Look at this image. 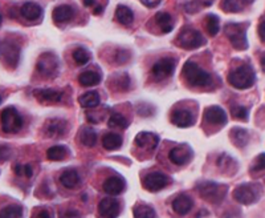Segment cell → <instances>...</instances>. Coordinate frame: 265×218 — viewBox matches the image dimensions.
<instances>
[{"mask_svg":"<svg viewBox=\"0 0 265 218\" xmlns=\"http://www.w3.org/2000/svg\"><path fill=\"white\" fill-rule=\"evenodd\" d=\"M183 76L192 87H208L212 84V76L194 61H187L185 64Z\"/></svg>","mask_w":265,"mask_h":218,"instance_id":"6da1fadb","label":"cell"},{"mask_svg":"<svg viewBox=\"0 0 265 218\" xmlns=\"http://www.w3.org/2000/svg\"><path fill=\"white\" fill-rule=\"evenodd\" d=\"M256 75L249 65H241L230 74L228 81L236 89H248L255 84Z\"/></svg>","mask_w":265,"mask_h":218,"instance_id":"7a4b0ae2","label":"cell"},{"mask_svg":"<svg viewBox=\"0 0 265 218\" xmlns=\"http://www.w3.org/2000/svg\"><path fill=\"white\" fill-rule=\"evenodd\" d=\"M36 68H37L38 74L41 75L42 78H47V79L56 78L60 70L59 57L52 52L42 53L41 56L38 57Z\"/></svg>","mask_w":265,"mask_h":218,"instance_id":"3957f363","label":"cell"},{"mask_svg":"<svg viewBox=\"0 0 265 218\" xmlns=\"http://www.w3.org/2000/svg\"><path fill=\"white\" fill-rule=\"evenodd\" d=\"M176 44L185 50H196L206 44V39L198 29L183 28L176 38Z\"/></svg>","mask_w":265,"mask_h":218,"instance_id":"277c9868","label":"cell"},{"mask_svg":"<svg viewBox=\"0 0 265 218\" xmlns=\"http://www.w3.org/2000/svg\"><path fill=\"white\" fill-rule=\"evenodd\" d=\"M2 129L6 133H18L23 127V117L14 106H7L0 116Z\"/></svg>","mask_w":265,"mask_h":218,"instance_id":"5b68a950","label":"cell"},{"mask_svg":"<svg viewBox=\"0 0 265 218\" xmlns=\"http://www.w3.org/2000/svg\"><path fill=\"white\" fill-rule=\"evenodd\" d=\"M20 46L11 40L0 42V59L7 67L16 68L20 60Z\"/></svg>","mask_w":265,"mask_h":218,"instance_id":"8992f818","label":"cell"},{"mask_svg":"<svg viewBox=\"0 0 265 218\" xmlns=\"http://www.w3.org/2000/svg\"><path fill=\"white\" fill-rule=\"evenodd\" d=\"M226 35L230 39L231 44L236 48V50H247L248 40H247V31L245 27L236 23H230L226 25Z\"/></svg>","mask_w":265,"mask_h":218,"instance_id":"52a82bcc","label":"cell"},{"mask_svg":"<svg viewBox=\"0 0 265 218\" xmlns=\"http://www.w3.org/2000/svg\"><path fill=\"white\" fill-rule=\"evenodd\" d=\"M198 190L204 200L209 201V202H220L224 198L227 187L216 183H211V181H206V183L198 184Z\"/></svg>","mask_w":265,"mask_h":218,"instance_id":"ba28073f","label":"cell"},{"mask_svg":"<svg viewBox=\"0 0 265 218\" xmlns=\"http://www.w3.org/2000/svg\"><path fill=\"white\" fill-rule=\"evenodd\" d=\"M260 196V188L256 184H243L234 192L235 200L243 205H251L256 202Z\"/></svg>","mask_w":265,"mask_h":218,"instance_id":"9c48e42d","label":"cell"},{"mask_svg":"<svg viewBox=\"0 0 265 218\" xmlns=\"http://www.w3.org/2000/svg\"><path fill=\"white\" fill-rule=\"evenodd\" d=\"M176 63L172 57H164V59L158 60L151 68V75H153L154 80L162 81L164 79H168L174 74Z\"/></svg>","mask_w":265,"mask_h":218,"instance_id":"30bf717a","label":"cell"},{"mask_svg":"<svg viewBox=\"0 0 265 218\" xmlns=\"http://www.w3.org/2000/svg\"><path fill=\"white\" fill-rule=\"evenodd\" d=\"M171 183V178L166 176L164 173L161 172H154L147 174L142 181L143 188L149 192H158V190L163 189Z\"/></svg>","mask_w":265,"mask_h":218,"instance_id":"8fae6325","label":"cell"},{"mask_svg":"<svg viewBox=\"0 0 265 218\" xmlns=\"http://www.w3.org/2000/svg\"><path fill=\"white\" fill-rule=\"evenodd\" d=\"M192 157H194V152H192V149L190 148L189 145L186 144L175 147V148L171 149L170 153H168V159H170V161L178 166L189 164V162L191 161Z\"/></svg>","mask_w":265,"mask_h":218,"instance_id":"7c38bea8","label":"cell"},{"mask_svg":"<svg viewBox=\"0 0 265 218\" xmlns=\"http://www.w3.org/2000/svg\"><path fill=\"white\" fill-rule=\"evenodd\" d=\"M98 211L104 218H117L121 211V205L115 198H104L98 205Z\"/></svg>","mask_w":265,"mask_h":218,"instance_id":"4fadbf2b","label":"cell"},{"mask_svg":"<svg viewBox=\"0 0 265 218\" xmlns=\"http://www.w3.org/2000/svg\"><path fill=\"white\" fill-rule=\"evenodd\" d=\"M204 120L207 123L212 124V125H226L228 121L226 111L217 105L208 106L204 111Z\"/></svg>","mask_w":265,"mask_h":218,"instance_id":"5bb4252c","label":"cell"},{"mask_svg":"<svg viewBox=\"0 0 265 218\" xmlns=\"http://www.w3.org/2000/svg\"><path fill=\"white\" fill-rule=\"evenodd\" d=\"M68 124L63 119H51L44 125V133L51 138H56L63 136L66 132Z\"/></svg>","mask_w":265,"mask_h":218,"instance_id":"9a60e30c","label":"cell"},{"mask_svg":"<svg viewBox=\"0 0 265 218\" xmlns=\"http://www.w3.org/2000/svg\"><path fill=\"white\" fill-rule=\"evenodd\" d=\"M158 142H159L158 134L151 133V132H141L136 136V145L138 148L154 151L157 148Z\"/></svg>","mask_w":265,"mask_h":218,"instance_id":"2e32d148","label":"cell"},{"mask_svg":"<svg viewBox=\"0 0 265 218\" xmlns=\"http://www.w3.org/2000/svg\"><path fill=\"white\" fill-rule=\"evenodd\" d=\"M171 123L179 128H189L194 125L195 123V117L190 111L186 109H178L171 115Z\"/></svg>","mask_w":265,"mask_h":218,"instance_id":"e0dca14e","label":"cell"},{"mask_svg":"<svg viewBox=\"0 0 265 218\" xmlns=\"http://www.w3.org/2000/svg\"><path fill=\"white\" fill-rule=\"evenodd\" d=\"M33 95L40 102H59L63 100L64 93L61 91H55L51 88H38L33 91Z\"/></svg>","mask_w":265,"mask_h":218,"instance_id":"ac0fdd59","label":"cell"},{"mask_svg":"<svg viewBox=\"0 0 265 218\" xmlns=\"http://www.w3.org/2000/svg\"><path fill=\"white\" fill-rule=\"evenodd\" d=\"M194 206L191 198L187 194H179L178 197H175L172 201V209L175 213H178L179 215H186Z\"/></svg>","mask_w":265,"mask_h":218,"instance_id":"d6986e66","label":"cell"},{"mask_svg":"<svg viewBox=\"0 0 265 218\" xmlns=\"http://www.w3.org/2000/svg\"><path fill=\"white\" fill-rule=\"evenodd\" d=\"M20 14L21 16L24 19H27V20H38V19L41 18L42 10L37 3L27 2V3H24L21 6Z\"/></svg>","mask_w":265,"mask_h":218,"instance_id":"ffe728a7","label":"cell"},{"mask_svg":"<svg viewBox=\"0 0 265 218\" xmlns=\"http://www.w3.org/2000/svg\"><path fill=\"white\" fill-rule=\"evenodd\" d=\"M123 189H125V181L121 177H109L104 183V190L112 196L121 194Z\"/></svg>","mask_w":265,"mask_h":218,"instance_id":"44dd1931","label":"cell"},{"mask_svg":"<svg viewBox=\"0 0 265 218\" xmlns=\"http://www.w3.org/2000/svg\"><path fill=\"white\" fill-rule=\"evenodd\" d=\"M53 20L56 21L57 24L61 23H68L69 20H72L74 16V10L70 6H60L53 10Z\"/></svg>","mask_w":265,"mask_h":218,"instance_id":"7402d4cb","label":"cell"},{"mask_svg":"<svg viewBox=\"0 0 265 218\" xmlns=\"http://www.w3.org/2000/svg\"><path fill=\"white\" fill-rule=\"evenodd\" d=\"M60 183L63 184L65 188H68V189H72V188H76L80 184V176L73 169H68V170L61 173Z\"/></svg>","mask_w":265,"mask_h":218,"instance_id":"603a6c76","label":"cell"},{"mask_svg":"<svg viewBox=\"0 0 265 218\" xmlns=\"http://www.w3.org/2000/svg\"><path fill=\"white\" fill-rule=\"evenodd\" d=\"M155 21H157L158 27L164 33H168L174 28V20H172V16L168 12H158L155 15Z\"/></svg>","mask_w":265,"mask_h":218,"instance_id":"cb8c5ba5","label":"cell"},{"mask_svg":"<svg viewBox=\"0 0 265 218\" xmlns=\"http://www.w3.org/2000/svg\"><path fill=\"white\" fill-rule=\"evenodd\" d=\"M102 147L106 151H117L122 147V137L117 133H106L102 138Z\"/></svg>","mask_w":265,"mask_h":218,"instance_id":"d4e9b609","label":"cell"},{"mask_svg":"<svg viewBox=\"0 0 265 218\" xmlns=\"http://www.w3.org/2000/svg\"><path fill=\"white\" fill-rule=\"evenodd\" d=\"M115 20L122 25H129L134 21V14L129 7L126 6H118L115 11Z\"/></svg>","mask_w":265,"mask_h":218,"instance_id":"484cf974","label":"cell"},{"mask_svg":"<svg viewBox=\"0 0 265 218\" xmlns=\"http://www.w3.org/2000/svg\"><path fill=\"white\" fill-rule=\"evenodd\" d=\"M80 84H82L84 87H95V85L100 84L101 81V75L97 74L96 70H85L80 75Z\"/></svg>","mask_w":265,"mask_h":218,"instance_id":"4316f807","label":"cell"},{"mask_svg":"<svg viewBox=\"0 0 265 218\" xmlns=\"http://www.w3.org/2000/svg\"><path fill=\"white\" fill-rule=\"evenodd\" d=\"M231 138H232V141H234V144L236 147L243 148V147H245L248 144V141H249V134L243 128H235L231 132Z\"/></svg>","mask_w":265,"mask_h":218,"instance_id":"83f0119b","label":"cell"},{"mask_svg":"<svg viewBox=\"0 0 265 218\" xmlns=\"http://www.w3.org/2000/svg\"><path fill=\"white\" fill-rule=\"evenodd\" d=\"M78 101L84 108H96L100 105V95L96 91L86 92L82 96H80Z\"/></svg>","mask_w":265,"mask_h":218,"instance_id":"f1b7e54d","label":"cell"},{"mask_svg":"<svg viewBox=\"0 0 265 218\" xmlns=\"http://www.w3.org/2000/svg\"><path fill=\"white\" fill-rule=\"evenodd\" d=\"M23 206L18 204L7 205L0 210V218H21L23 217Z\"/></svg>","mask_w":265,"mask_h":218,"instance_id":"f546056e","label":"cell"},{"mask_svg":"<svg viewBox=\"0 0 265 218\" xmlns=\"http://www.w3.org/2000/svg\"><path fill=\"white\" fill-rule=\"evenodd\" d=\"M80 138L81 142H82L85 147L91 148V147H95L96 142H97V133H96L93 128L85 127L84 129L81 130Z\"/></svg>","mask_w":265,"mask_h":218,"instance_id":"4dcf8cb0","label":"cell"},{"mask_svg":"<svg viewBox=\"0 0 265 218\" xmlns=\"http://www.w3.org/2000/svg\"><path fill=\"white\" fill-rule=\"evenodd\" d=\"M66 155H68V151L63 145H55V147L49 148L48 152H47V157L51 161H61V160L65 159Z\"/></svg>","mask_w":265,"mask_h":218,"instance_id":"1f68e13d","label":"cell"},{"mask_svg":"<svg viewBox=\"0 0 265 218\" xmlns=\"http://www.w3.org/2000/svg\"><path fill=\"white\" fill-rule=\"evenodd\" d=\"M129 120L126 119L125 116H122L121 113L113 112L110 115V119H109V127L122 128V129H125V128L129 127Z\"/></svg>","mask_w":265,"mask_h":218,"instance_id":"d6a6232c","label":"cell"},{"mask_svg":"<svg viewBox=\"0 0 265 218\" xmlns=\"http://www.w3.org/2000/svg\"><path fill=\"white\" fill-rule=\"evenodd\" d=\"M206 28L211 36H216L220 29V21L216 15H207L206 16Z\"/></svg>","mask_w":265,"mask_h":218,"instance_id":"836d02e7","label":"cell"},{"mask_svg":"<svg viewBox=\"0 0 265 218\" xmlns=\"http://www.w3.org/2000/svg\"><path fill=\"white\" fill-rule=\"evenodd\" d=\"M73 60L76 61L78 65H85L91 61V53L89 51L80 47V48H76L73 51Z\"/></svg>","mask_w":265,"mask_h":218,"instance_id":"e575fe53","label":"cell"},{"mask_svg":"<svg viewBox=\"0 0 265 218\" xmlns=\"http://www.w3.org/2000/svg\"><path fill=\"white\" fill-rule=\"evenodd\" d=\"M134 218H155V211L149 205H140L134 209Z\"/></svg>","mask_w":265,"mask_h":218,"instance_id":"d590c367","label":"cell"},{"mask_svg":"<svg viewBox=\"0 0 265 218\" xmlns=\"http://www.w3.org/2000/svg\"><path fill=\"white\" fill-rule=\"evenodd\" d=\"M231 115L234 116V119L240 120V121H247L248 116H249V112L245 106L241 105H235L231 109Z\"/></svg>","mask_w":265,"mask_h":218,"instance_id":"8d00e7d4","label":"cell"},{"mask_svg":"<svg viewBox=\"0 0 265 218\" xmlns=\"http://www.w3.org/2000/svg\"><path fill=\"white\" fill-rule=\"evenodd\" d=\"M243 2H223V10L227 12H240L241 7H243Z\"/></svg>","mask_w":265,"mask_h":218,"instance_id":"74e56055","label":"cell"},{"mask_svg":"<svg viewBox=\"0 0 265 218\" xmlns=\"http://www.w3.org/2000/svg\"><path fill=\"white\" fill-rule=\"evenodd\" d=\"M115 84H117V88L119 91H127L130 88V79L127 75H121L118 78L115 79Z\"/></svg>","mask_w":265,"mask_h":218,"instance_id":"f35d334b","label":"cell"},{"mask_svg":"<svg viewBox=\"0 0 265 218\" xmlns=\"http://www.w3.org/2000/svg\"><path fill=\"white\" fill-rule=\"evenodd\" d=\"M252 170L253 172H262V170H265V153L260 155L255 160L253 165H252Z\"/></svg>","mask_w":265,"mask_h":218,"instance_id":"ab89813d","label":"cell"},{"mask_svg":"<svg viewBox=\"0 0 265 218\" xmlns=\"http://www.w3.org/2000/svg\"><path fill=\"white\" fill-rule=\"evenodd\" d=\"M11 149L8 148V147H4V145H2L0 147V161H7L8 159L11 157Z\"/></svg>","mask_w":265,"mask_h":218,"instance_id":"60d3db41","label":"cell"},{"mask_svg":"<svg viewBox=\"0 0 265 218\" xmlns=\"http://www.w3.org/2000/svg\"><path fill=\"white\" fill-rule=\"evenodd\" d=\"M60 218H81V215L77 210H65Z\"/></svg>","mask_w":265,"mask_h":218,"instance_id":"b9f144b4","label":"cell"},{"mask_svg":"<svg viewBox=\"0 0 265 218\" xmlns=\"http://www.w3.org/2000/svg\"><path fill=\"white\" fill-rule=\"evenodd\" d=\"M14 172L18 174V176H24V165H20V164H18V165L14 166Z\"/></svg>","mask_w":265,"mask_h":218,"instance_id":"7bdbcfd3","label":"cell"},{"mask_svg":"<svg viewBox=\"0 0 265 218\" xmlns=\"http://www.w3.org/2000/svg\"><path fill=\"white\" fill-rule=\"evenodd\" d=\"M35 218H52V214L48 210H40L37 214L35 215Z\"/></svg>","mask_w":265,"mask_h":218,"instance_id":"ee69618b","label":"cell"},{"mask_svg":"<svg viewBox=\"0 0 265 218\" xmlns=\"http://www.w3.org/2000/svg\"><path fill=\"white\" fill-rule=\"evenodd\" d=\"M258 35H260L262 42H265V20L262 21L261 24H260V27H258Z\"/></svg>","mask_w":265,"mask_h":218,"instance_id":"f6af8a7d","label":"cell"},{"mask_svg":"<svg viewBox=\"0 0 265 218\" xmlns=\"http://www.w3.org/2000/svg\"><path fill=\"white\" fill-rule=\"evenodd\" d=\"M142 4L145 6V7L155 8V7H158L159 4H161V2H146V0H145V2H142Z\"/></svg>","mask_w":265,"mask_h":218,"instance_id":"bcb514c9","label":"cell"},{"mask_svg":"<svg viewBox=\"0 0 265 218\" xmlns=\"http://www.w3.org/2000/svg\"><path fill=\"white\" fill-rule=\"evenodd\" d=\"M32 173H33V170H32V166L24 165V176L29 178V177H32Z\"/></svg>","mask_w":265,"mask_h":218,"instance_id":"7dc6e473","label":"cell"},{"mask_svg":"<svg viewBox=\"0 0 265 218\" xmlns=\"http://www.w3.org/2000/svg\"><path fill=\"white\" fill-rule=\"evenodd\" d=\"M4 99H6V93L3 92V89H0V105H2V102L4 101Z\"/></svg>","mask_w":265,"mask_h":218,"instance_id":"c3c4849f","label":"cell"},{"mask_svg":"<svg viewBox=\"0 0 265 218\" xmlns=\"http://www.w3.org/2000/svg\"><path fill=\"white\" fill-rule=\"evenodd\" d=\"M261 64H262V68L265 69V53L261 56Z\"/></svg>","mask_w":265,"mask_h":218,"instance_id":"681fc988","label":"cell"},{"mask_svg":"<svg viewBox=\"0 0 265 218\" xmlns=\"http://www.w3.org/2000/svg\"><path fill=\"white\" fill-rule=\"evenodd\" d=\"M2 21H3V18H2V15H0V24H2Z\"/></svg>","mask_w":265,"mask_h":218,"instance_id":"f907efd6","label":"cell"}]
</instances>
